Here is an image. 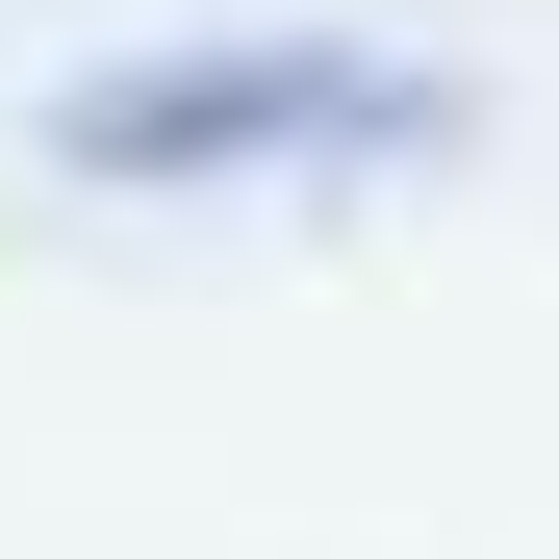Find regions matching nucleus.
Returning a JSON list of instances; mask_svg holds the SVG:
<instances>
[{"label": "nucleus", "mask_w": 559, "mask_h": 559, "mask_svg": "<svg viewBox=\"0 0 559 559\" xmlns=\"http://www.w3.org/2000/svg\"><path fill=\"white\" fill-rule=\"evenodd\" d=\"M76 178H306V153H432L407 51H128L51 103Z\"/></svg>", "instance_id": "1"}]
</instances>
